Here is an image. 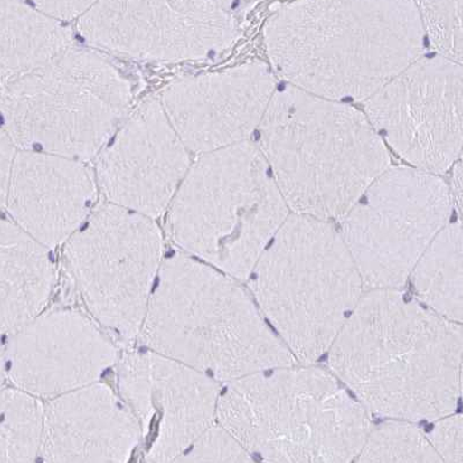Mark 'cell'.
<instances>
[{
    "mask_svg": "<svg viewBox=\"0 0 463 463\" xmlns=\"http://www.w3.org/2000/svg\"><path fill=\"white\" fill-rule=\"evenodd\" d=\"M4 348L6 378L39 399L97 383L120 358L116 340L91 317L67 308L43 311Z\"/></svg>",
    "mask_w": 463,
    "mask_h": 463,
    "instance_id": "14",
    "label": "cell"
},
{
    "mask_svg": "<svg viewBox=\"0 0 463 463\" xmlns=\"http://www.w3.org/2000/svg\"><path fill=\"white\" fill-rule=\"evenodd\" d=\"M96 198L91 171L76 159L16 154L6 208L14 222L44 247L65 243L91 214Z\"/></svg>",
    "mask_w": 463,
    "mask_h": 463,
    "instance_id": "17",
    "label": "cell"
},
{
    "mask_svg": "<svg viewBox=\"0 0 463 463\" xmlns=\"http://www.w3.org/2000/svg\"><path fill=\"white\" fill-rule=\"evenodd\" d=\"M72 47L59 20L23 0H0V83L6 84Z\"/></svg>",
    "mask_w": 463,
    "mask_h": 463,
    "instance_id": "20",
    "label": "cell"
},
{
    "mask_svg": "<svg viewBox=\"0 0 463 463\" xmlns=\"http://www.w3.org/2000/svg\"><path fill=\"white\" fill-rule=\"evenodd\" d=\"M258 129V146L295 214L339 221L391 167L364 114L290 84L274 92Z\"/></svg>",
    "mask_w": 463,
    "mask_h": 463,
    "instance_id": "3",
    "label": "cell"
},
{
    "mask_svg": "<svg viewBox=\"0 0 463 463\" xmlns=\"http://www.w3.org/2000/svg\"><path fill=\"white\" fill-rule=\"evenodd\" d=\"M15 145L5 130L0 128V209L6 207L12 169H14Z\"/></svg>",
    "mask_w": 463,
    "mask_h": 463,
    "instance_id": "28",
    "label": "cell"
},
{
    "mask_svg": "<svg viewBox=\"0 0 463 463\" xmlns=\"http://www.w3.org/2000/svg\"><path fill=\"white\" fill-rule=\"evenodd\" d=\"M55 282L51 249L14 222L0 220V335L43 313Z\"/></svg>",
    "mask_w": 463,
    "mask_h": 463,
    "instance_id": "19",
    "label": "cell"
},
{
    "mask_svg": "<svg viewBox=\"0 0 463 463\" xmlns=\"http://www.w3.org/2000/svg\"><path fill=\"white\" fill-rule=\"evenodd\" d=\"M217 423L264 462H354L372 416L329 368L294 364L224 383Z\"/></svg>",
    "mask_w": 463,
    "mask_h": 463,
    "instance_id": "5",
    "label": "cell"
},
{
    "mask_svg": "<svg viewBox=\"0 0 463 463\" xmlns=\"http://www.w3.org/2000/svg\"><path fill=\"white\" fill-rule=\"evenodd\" d=\"M274 92L269 65L255 61L175 81L161 102L187 149L204 154L248 141Z\"/></svg>",
    "mask_w": 463,
    "mask_h": 463,
    "instance_id": "16",
    "label": "cell"
},
{
    "mask_svg": "<svg viewBox=\"0 0 463 463\" xmlns=\"http://www.w3.org/2000/svg\"><path fill=\"white\" fill-rule=\"evenodd\" d=\"M412 295L449 321L463 319V232L449 222L418 260L408 279Z\"/></svg>",
    "mask_w": 463,
    "mask_h": 463,
    "instance_id": "21",
    "label": "cell"
},
{
    "mask_svg": "<svg viewBox=\"0 0 463 463\" xmlns=\"http://www.w3.org/2000/svg\"><path fill=\"white\" fill-rule=\"evenodd\" d=\"M78 28L93 46L158 62L206 59L239 39L217 0H97Z\"/></svg>",
    "mask_w": 463,
    "mask_h": 463,
    "instance_id": "12",
    "label": "cell"
},
{
    "mask_svg": "<svg viewBox=\"0 0 463 463\" xmlns=\"http://www.w3.org/2000/svg\"><path fill=\"white\" fill-rule=\"evenodd\" d=\"M274 69L330 100H367L420 59L425 32L412 0H294L265 24Z\"/></svg>",
    "mask_w": 463,
    "mask_h": 463,
    "instance_id": "2",
    "label": "cell"
},
{
    "mask_svg": "<svg viewBox=\"0 0 463 463\" xmlns=\"http://www.w3.org/2000/svg\"><path fill=\"white\" fill-rule=\"evenodd\" d=\"M132 101V85L116 65L70 47L4 85L0 117L20 149L89 161L128 117Z\"/></svg>",
    "mask_w": 463,
    "mask_h": 463,
    "instance_id": "8",
    "label": "cell"
},
{
    "mask_svg": "<svg viewBox=\"0 0 463 463\" xmlns=\"http://www.w3.org/2000/svg\"><path fill=\"white\" fill-rule=\"evenodd\" d=\"M356 462L436 463L441 462L423 430L416 423L387 420L372 425Z\"/></svg>",
    "mask_w": 463,
    "mask_h": 463,
    "instance_id": "23",
    "label": "cell"
},
{
    "mask_svg": "<svg viewBox=\"0 0 463 463\" xmlns=\"http://www.w3.org/2000/svg\"><path fill=\"white\" fill-rule=\"evenodd\" d=\"M326 355L372 417L431 423L460 403L462 323L403 288L364 290Z\"/></svg>",
    "mask_w": 463,
    "mask_h": 463,
    "instance_id": "1",
    "label": "cell"
},
{
    "mask_svg": "<svg viewBox=\"0 0 463 463\" xmlns=\"http://www.w3.org/2000/svg\"><path fill=\"white\" fill-rule=\"evenodd\" d=\"M63 261L94 321L117 343L138 337L163 263L154 219L104 204L65 241Z\"/></svg>",
    "mask_w": 463,
    "mask_h": 463,
    "instance_id": "9",
    "label": "cell"
},
{
    "mask_svg": "<svg viewBox=\"0 0 463 463\" xmlns=\"http://www.w3.org/2000/svg\"><path fill=\"white\" fill-rule=\"evenodd\" d=\"M6 378V366H5V348L2 342H0V387L3 386L4 380Z\"/></svg>",
    "mask_w": 463,
    "mask_h": 463,
    "instance_id": "29",
    "label": "cell"
},
{
    "mask_svg": "<svg viewBox=\"0 0 463 463\" xmlns=\"http://www.w3.org/2000/svg\"><path fill=\"white\" fill-rule=\"evenodd\" d=\"M426 437L441 462L463 463V418L453 412L431 421Z\"/></svg>",
    "mask_w": 463,
    "mask_h": 463,
    "instance_id": "26",
    "label": "cell"
},
{
    "mask_svg": "<svg viewBox=\"0 0 463 463\" xmlns=\"http://www.w3.org/2000/svg\"><path fill=\"white\" fill-rule=\"evenodd\" d=\"M190 169V156L161 100L142 102L97 163L98 182L110 203L161 216Z\"/></svg>",
    "mask_w": 463,
    "mask_h": 463,
    "instance_id": "15",
    "label": "cell"
},
{
    "mask_svg": "<svg viewBox=\"0 0 463 463\" xmlns=\"http://www.w3.org/2000/svg\"><path fill=\"white\" fill-rule=\"evenodd\" d=\"M23 2L32 5L41 14L62 22V20L75 19L83 15L97 3V0H23Z\"/></svg>",
    "mask_w": 463,
    "mask_h": 463,
    "instance_id": "27",
    "label": "cell"
},
{
    "mask_svg": "<svg viewBox=\"0 0 463 463\" xmlns=\"http://www.w3.org/2000/svg\"><path fill=\"white\" fill-rule=\"evenodd\" d=\"M421 24L441 56L462 62V0H418Z\"/></svg>",
    "mask_w": 463,
    "mask_h": 463,
    "instance_id": "24",
    "label": "cell"
},
{
    "mask_svg": "<svg viewBox=\"0 0 463 463\" xmlns=\"http://www.w3.org/2000/svg\"><path fill=\"white\" fill-rule=\"evenodd\" d=\"M139 445L137 417L109 384L97 381L44 405V462H127Z\"/></svg>",
    "mask_w": 463,
    "mask_h": 463,
    "instance_id": "18",
    "label": "cell"
},
{
    "mask_svg": "<svg viewBox=\"0 0 463 463\" xmlns=\"http://www.w3.org/2000/svg\"><path fill=\"white\" fill-rule=\"evenodd\" d=\"M43 416L39 397L16 387H0V462L40 458Z\"/></svg>",
    "mask_w": 463,
    "mask_h": 463,
    "instance_id": "22",
    "label": "cell"
},
{
    "mask_svg": "<svg viewBox=\"0 0 463 463\" xmlns=\"http://www.w3.org/2000/svg\"><path fill=\"white\" fill-rule=\"evenodd\" d=\"M170 204L175 243L241 282L289 215L263 153L250 141L201 154Z\"/></svg>",
    "mask_w": 463,
    "mask_h": 463,
    "instance_id": "7",
    "label": "cell"
},
{
    "mask_svg": "<svg viewBox=\"0 0 463 463\" xmlns=\"http://www.w3.org/2000/svg\"><path fill=\"white\" fill-rule=\"evenodd\" d=\"M450 213L449 188L437 175L410 167L381 174L339 220L364 290L404 288Z\"/></svg>",
    "mask_w": 463,
    "mask_h": 463,
    "instance_id": "10",
    "label": "cell"
},
{
    "mask_svg": "<svg viewBox=\"0 0 463 463\" xmlns=\"http://www.w3.org/2000/svg\"><path fill=\"white\" fill-rule=\"evenodd\" d=\"M138 335L223 383L298 363L241 281L185 255L163 260Z\"/></svg>",
    "mask_w": 463,
    "mask_h": 463,
    "instance_id": "4",
    "label": "cell"
},
{
    "mask_svg": "<svg viewBox=\"0 0 463 463\" xmlns=\"http://www.w3.org/2000/svg\"><path fill=\"white\" fill-rule=\"evenodd\" d=\"M266 322L298 364L319 362L363 297L362 276L329 221L289 214L248 278Z\"/></svg>",
    "mask_w": 463,
    "mask_h": 463,
    "instance_id": "6",
    "label": "cell"
},
{
    "mask_svg": "<svg viewBox=\"0 0 463 463\" xmlns=\"http://www.w3.org/2000/svg\"><path fill=\"white\" fill-rule=\"evenodd\" d=\"M255 460L232 433L215 421L175 462H252Z\"/></svg>",
    "mask_w": 463,
    "mask_h": 463,
    "instance_id": "25",
    "label": "cell"
},
{
    "mask_svg": "<svg viewBox=\"0 0 463 463\" xmlns=\"http://www.w3.org/2000/svg\"><path fill=\"white\" fill-rule=\"evenodd\" d=\"M462 99L461 64L420 57L368 98L364 112L405 162L439 175L461 155Z\"/></svg>",
    "mask_w": 463,
    "mask_h": 463,
    "instance_id": "11",
    "label": "cell"
},
{
    "mask_svg": "<svg viewBox=\"0 0 463 463\" xmlns=\"http://www.w3.org/2000/svg\"><path fill=\"white\" fill-rule=\"evenodd\" d=\"M117 364V392L137 417L146 462H175L215 423L221 386L212 376L147 347Z\"/></svg>",
    "mask_w": 463,
    "mask_h": 463,
    "instance_id": "13",
    "label": "cell"
}]
</instances>
